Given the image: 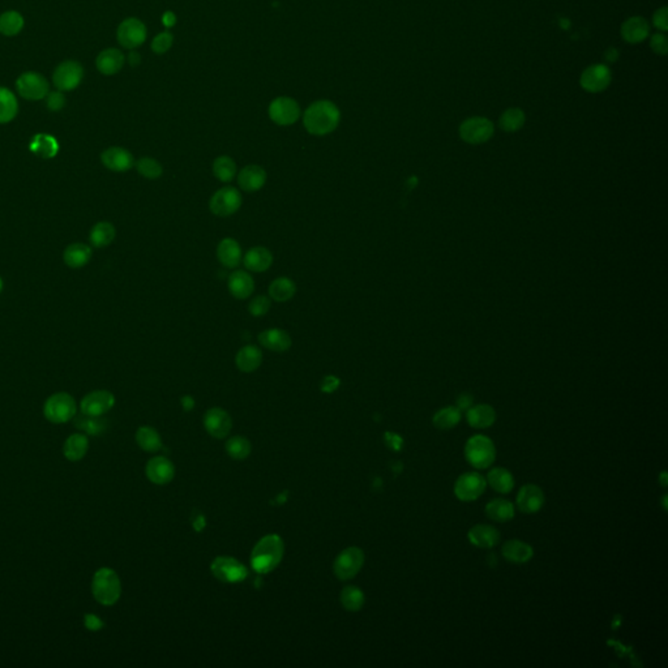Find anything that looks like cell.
Masks as SVG:
<instances>
[{
    "label": "cell",
    "mask_w": 668,
    "mask_h": 668,
    "mask_svg": "<svg viewBox=\"0 0 668 668\" xmlns=\"http://www.w3.org/2000/svg\"><path fill=\"white\" fill-rule=\"evenodd\" d=\"M339 120L341 112L337 105L327 100L313 102L303 115L304 127L315 136L332 133L339 127Z\"/></svg>",
    "instance_id": "6da1fadb"
},
{
    "label": "cell",
    "mask_w": 668,
    "mask_h": 668,
    "mask_svg": "<svg viewBox=\"0 0 668 668\" xmlns=\"http://www.w3.org/2000/svg\"><path fill=\"white\" fill-rule=\"evenodd\" d=\"M284 543L277 534H269L258 540L251 554V565L260 575H268L278 567L284 558Z\"/></svg>",
    "instance_id": "7a4b0ae2"
},
{
    "label": "cell",
    "mask_w": 668,
    "mask_h": 668,
    "mask_svg": "<svg viewBox=\"0 0 668 668\" xmlns=\"http://www.w3.org/2000/svg\"><path fill=\"white\" fill-rule=\"evenodd\" d=\"M92 594L98 603L112 605L119 601L122 585L117 572L110 568H101L96 572L92 581Z\"/></svg>",
    "instance_id": "3957f363"
},
{
    "label": "cell",
    "mask_w": 668,
    "mask_h": 668,
    "mask_svg": "<svg viewBox=\"0 0 668 668\" xmlns=\"http://www.w3.org/2000/svg\"><path fill=\"white\" fill-rule=\"evenodd\" d=\"M465 458L478 470L488 469L494 464L496 448L494 441L485 435H474L465 444Z\"/></svg>",
    "instance_id": "277c9868"
},
{
    "label": "cell",
    "mask_w": 668,
    "mask_h": 668,
    "mask_svg": "<svg viewBox=\"0 0 668 668\" xmlns=\"http://www.w3.org/2000/svg\"><path fill=\"white\" fill-rule=\"evenodd\" d=\"M44 414L47 421L55 424L71 421L76 415V402H74V397L65 392L50 395L44 406Z\"/></svg>",
    "instance_id": "5b68a950"
},
{
    "label": "cell",
    "mask_w": 668,
    "mask_h": 668,
    "mask_svg": "<svg viewBox=\"0 0 668 668\" xmlns=\"http://www.w3.org/2000/svg\"><path fill=\"white\" fill-rule=\"evenodd\" d=\"M365 564V552L358 547L343 549L334 560V575L341 581L353 579Z\"/></svg>",
    "instance_id": "8992f818"
},
{
    "label": "cell",
    "mask_w": 668,
    "mask_h": 668,
    "mask_svg": "<svg viewBox=\"0 0 668 668\" xmlns=\"http://www.w3.org/2000/svg\"><path fill=\"white\" fill-rule=\"evenodd\" d=\"M487 480L485 476L476 471H469L458 476L454 483V495L461 502H476L485 494Z\"/></svg>",
    "instance_id": "52a82bcc"
},
{
    "label": "cell",
    "mask_w": 668,
    "mask_h": 668,
    "mask_svg": "<svg viewBox=\"0 0 668 668\" xmlns=\"http://www.w3.org/2000/svg\"><path fill=\"white\" fill-rule=\"evenodd\" d=\"M242 202V193L235 187H223L211 196L209 208L218 217H229L239 211Z\"/></svg>",
    "instance_id": "ba28073f"
},
{
    "label": "cell",
    "mask_w": 668,
    "mask_h": 668,
    "mask_svg": "<svg viewBox=\"0 0 668 668\" xmlns=\"http://www.w3.org/2000/svg\"><path fill=\"white\" fill-rule=\"evenodd\" d=\"M211 573L221 582L235 584L246 579L248 570L237 558L220 556L211 563Z\"/></svg>",
    "instance_id": "9c48e42d"
},
{
    "label": "cell",
    "mask_w": 668,
    "mask_h": 668,
    "mask_svg": "<svg viewBox=\"0 0 668 668\" xmlns=\"http://www.w3.org/2000/svg\"><path fill=\"white\" fill-rule=\"evenodd\" d=\"M16 88L20 96L29 101L44 100L50 93V85L46 79L37 72H25L21 74L16 81Z\"/></svg>",
    "instance_id": "30bf717a"
},
{
    "label": "cell",
    "mask_w": 668,
    "mask_h": 668,
    "mask_svg": "<svg viewBox=\"0 0 668 668\" xmlns=\"http://www.w3.org/2000/svg\"><path fill=\"white\" fill-rule=\"evenodd\" d=\"M84 77L83 65L74 60H67L56 67L53 74V83L60 92L76 89Z\"/></svg>",
    "instance_id": "8fae6325"
},
{
    "label": "cell",
    "mask_w": 668,
    "mask_h": 668,
    "mask_svg": "<svg viewBox=\"0 0 668 668\" xmlns=\"http://www.w3.org/2000/svg\"><path fill=\"white\" fill-rule=\"evenodd\" d=\"M147 36V27L144 25L141 20L135 19V18H129L122 21L117 32L118 42L124 48H129V50L141 46L145 42Z\"/></svg>",
    "instance_id": "7c38bea8"
},
{
    "label": "cell",
    "mask_w": 668,
    "mask_h": 668,
    "mask_svg": "<svg viewBox=\"0 0 668 668\" xmlns=\"http://www.w3.org/2000/svg\"><path fill=\"white\" fill-rule=\"evenodd\" d=\"M269 117L278 126H292L301 117L298 102L289 97H278L269 106Z\"/></svg>",
    "instance_id": "4fadbf2b"
},
{
    "label": "cell",
    "mask_w": 668,
    "mask_h": 668,
    "mask_svg": "<svg viewBox=\"0 0 668 668\" xmlns=\"http://www.w3.org/2000/svg\"><path fill=\"white\" fill-rule=\"evenodd\" d=\"M459 135L469 144H483L494 135V124L485 118H471L462 123Z\"/></svg>",
    "instance_id": "5bb4252c"
},
{
    "label": "cell",
    "mask_w": 668,
    "mask_h": 668,
    "mask_svg": "<svg viewBox=\"0 0 668 668\" xmlns=\"http://www.w3.org/2000/svg\"><path fill=\"white\" fill-rule=\"evenodd\" d=\"M115 405V397L109 391H94L86 394L80 403V410L88 417H102Z\"/></svg>",
    "instance_id": "9a60e30c"
},
{
    "label": "cell",
    "mask_w": 668,
    "mask_h": 668,
    "mask_svg": "<svg viewBox=\"0 0 668 668\" xmlns=\"http://www.w3.org/2000/svg\"><path fill=\"white\" fill-rule=\"evenodd\" d=\"M204 427L214 439H225L231 431L233 421L229 412L220 407H211L204 415Z\"/></svg>",
    "instance_id": "2e32d148"
},
{
    "label": "cell",
    "mask_w": 668,
    "mask_h": 668,
    "mask_svg": "<svg viewBox=\"0 0 668 668\" xmlns=\"http://www.w3.org/2000/svg\"><path fill=\"white\" fill-rule=\"evenodd\" d=\"M101 161L102 165L115 173H126L135 165L131 152L120 147L109 148L102 152Z\"/></svg>",
    "instance_id": "e0dca14e"
},
{
    "label": "cell",
    "mask_w": 668,
    "mask_h": 668,
    "mask_svg": "<svg viewBox=\"0 0 668 668\" xmlns=\"http://www.w3.org/2000/svg\"><path fill=\"white\" fill-rule=\"evenodd\" d=\"M517 508L525 514L539 512L544 505V494L537 485H526L518 491L516 497Z\"/></svg>",
    "instance_id": "ac0fdd59"
},
{
    "label": "cell",
    "mask_w": 668,
    "mask_h": 668,
    "mask_svg": "<svg viewBox=\"0 0 668 668\" xmlns=\"http://www.w3.org/2000/svg\"><path fill=\"white\" fill-rule=\"evenodd\" d=\"M610 83L611 72L608 67L603 65H591L581 76V85L587 92H602Z\"/></svg>",
    "instance_id": "d6986e66"
},
{
    "label": "cell",
    "mask_w": 668,
    "mask_h": 668,
    "mask_svg": "<svg viewBox=\"0 0 668 668\" xmlns=\"http://www.w3.org/2000/svg\"><path fill=\"white\" fill-rule=\"evenodd\" d=\"M145 473L152 483L158 485H167L174 479L175 466L167 458L155 457L148 462Z\"/></svg>",
    "instance_id": "ffe728a7"
},
{
    "label": "cell",
    "mask_w": 668,
    "mask_h": 668,
    "mask_svg": "<svg viewBox=\"0 0 668 668\" xmlns=\"http://www.w3.org/2000/svg\"><path fill=\"white\" fill-rule=\"evenodd\" d=\"M467 539L478 549H494L500 542V532L491 525H476L467 532Z\"/></svg>",
    "instance_id": "44dd1931"
},
{
    "label": "cell",
    "mask_w": 668,
    "mask_h": 668,
    "mask_svg": "<svg viewBox=\"0 0 668 668\" xmlns=\"http://www.w3.org/2000/svg\"><path fill=\"white\" fill-rule=\"evenodd\" d=\"M258 342L264 348L275 351V353H284L292 348V337L287 332L280 328H270L264 330L258 334Z\"/></svg>",
    "instance_id": "7402d4cb"
},
{
    "label": "cell",
    "mask_w": 668,
    "mask_h": 668,
    "mask_svg": "<svg viewBox=\"0 0 668 668\" xmlns=\"http://www.w3.org/2000/svg\"><path fill=\"white\" fill-rule=\"evenodd\" d=\"M266 182V170L260 166H246L238 175L239 185L246 192H256L264 187Z\"/></svg>",
    "instance_id": "603a6c76"
},
{
    "label": "cell",
    "mask_w": 668,
    "mask_h": 668,
    "mask_svg": "<svg viewBox=\"0 0 668 668\" xmlns=\"http://www.w3.org/2000/svg\"><path fill=\"white\" fill-rule=\"evenodd\" d=\"M502 554L509 563L525 564L534 556V549L523 540L512 539L504 543Z\"/></svg>",
    "instance_id": "cb8c5ba5"
},
{
    "label": "cell",
    "mask_w": 668,
    "mask_h": 668,
    "mask_svg": "<svg viewBox=\"0 0 668 668\" xmlns=\"http://www.w3.org/2000/svg\"><path fill=\"white\" fill-rule=\"evenodd\" d=\"M466 421L470 427L476 430H485L496 421V412L490 405H476L467 409Z\"/></svg>",
    "instance_id": "d4e9b609"
},
{
    "label": "cell",
    "mask_w": 668,
    "mask_h": 668,
    "mask_svg": "<svg viewBox=\"0 0 668 668\" xmlns=\"http://www.w3.org/2000/svg\"><path fill=\"white\" fill-rule=\"evenodd\" d=\"M126 63V56L118 48H107L97 56V68L102 74L112 76L118 74Z\"/></svg>",
    "instance_id": "484cf974"
},
{
    "label": "cell",
    "mask_w": 668,
    "mask_h": 668,
    "mask_svg": "<svg viewBox=\"0 0 668 668\" xmlns=\"http://www.w3.org/2000/svg\"><path fill=\"white\" fill-rule=\"evenodd\" d=\"M229 290L237 299H247L255 290V281L244 270H235L229 277Z\"/></svg>",
    "instance_id": "4316f807"
},
{
    "label": "cell",
    "mask_w": 668,
    "mask_h": 668,
    "mask_svg": "<svg viewBox=\"0 0 668 668\" xmlns=\"http://www.w3.org/2000/svg\"><path fill=\"white\" fill-rule=\"evenodd\" d=\"M273 263V255L266 247H254L243 257V264L251 272L261 273L268 270Z\"/></svg>",
    "instance_id": "83f0119b"
},
{
    "label": "cell",
    "mask_w": 668,
    "mask_h": 668,
    "mask_svg": "<svg viewBox=\"0 0 668 668\" xmlns=\"http://www.w3.org/2000/svg\"><path fill=\"white\" fill-rule=\"evenodd\" d=\"M92 258V247L85 243H72L67 246L63 252L65 266L72 269H80L86 266Z\"/></svg>",
    "instance_id": "f1b7e54d"
},
{
    "label": "cell",
    "mask_w": 668,
    "mask_h": 668,
    "mask_svg": "<svg viewBox=\"0 0 668 668\" xmlns=\"http://www.w3.org/2000/svg\"><path fill=\"white\" fill-rule=\"evenodd\" d=\"M217 257L221 264L226 268H237L242 261V248L235 239L226 238L221 240L217 248Z\"/></svg>",
    "instance_id": "f546056e"
},
{
    "label": "cell",
    "mask_w": 668,
    "mask_h": 668,
    "mask_svg": "<svg viewBox=\"0 0 668 668\" xmlns=\"http://www.w3.org/2000/svg\"><path fill=\"white\" fill-rule=\"evenodd\" d=\"M29 149L33 155L42 158V159H50L54 158L59 152V144L55 138L47 133H38L34 138L30 140Z\"/></svg>",
    "instance_id": "4dcf8cb0"
},
{
    "label": "cell",
    "mask_w": 668,
    "mask_h": 668,
    "mask_svg": "<svg viewBox=\"0 0 668 668\" xmlns=\"http://www.w3.org/2000/svg\"><path fill=\"white\" fill-rule=\"evenodd\" d=\"M261 362H263V353L260 348L254 345H248L240 348L235 357L237 367L242 372H246V374L256 371L257 368L261 366Z\"/></svg>",
    "instance_id": "1f68e13d"
},
{
    "label": "cell",
    "mask_w": 668,
    "mask_h": 668,
    "mask_svg": "<svg viewBox=\"0 0 668 668\" xmlns=\"http://www.w3.org/2000/svg\"><path fill=\"white\" fill-rule=\"evenodd\" d=\"M487 485L499 494H509L514 487V476L505 467H495L487 474Z\"/></svg>",
    "instance_id": "d6a6232c"
},
{
    "label": "cell",
    "mask_w": 668,
    "mask_h": 668,
    "mask_svg": "<svg viewBox=\"0 0 668 668\" xmlns=\"http://www.w3.org/2000/svg\"><path fill=\"white\" fill-rule=\"evenodd\" d=\"M649 24L642 18L627 20L622 27V36L629 44H640L649 36Z\"/></svg>",
    "instance_id": "836d02e7"
},
{
    "label": "cell",
    "mask_w": 668,
    "mask_h": 668,
    "mask_svg": "<svg viewBox=\"0 0 668 668\" xmlns=\"http://www.w3.org/2000/svg\"><path fill=\"white\" fill-rule=\"evenodd\" d=\"M514 505L505 499H494L485 505V516L495 522H508L514 518Z\"/></svg>",
    "instance_id": "e575fe53"
},
{
    "label": "cell",
    "mask_w": 668,
    "mask_h": 668,
    "mask_svg": "<svg viewBox=\"0 0 668 668\" xmlns=\"http://www.w3.org/2000/svg\"><path fill=\"white\" fill-rule=\"evenodd\" d=\"M117 237V230L114 225L107 221H101L96 223L91 230V244L93 247L103 248L110 246Z\"/></svg>",
    "instance_id": "d590c367"
},
{
    "label": "cell",
    "mask_w": 668,
    "mask_h": 668,
    "mask_svg": "<svg viewBox=\"0 0 668 668\" xmlns=\"http://www.w3.org/2000/svg\"><path fill=\"white\" fill-rule=\"evenodd\" d=\"M88 449H89L88 438L81 433H74L65 440L63 453L68 461L76 462L85 457Z\"/></svg>",
    "instance_id": "8d00e7d4"
},
{
    "label": "cell",
    "mask_w": 668,
    "mask_h": 668,
    "mask_svg": "<svg viewBox=\"0 0 668 668\" xmlns=\"http://www.w3.org/2000/svg\"><path fill=\"white\" fill-rule=\"evenodd\" d=\"M19 112V102L7 88H0V124L10 123Z\"/></svg>",
    "instance_id": "74e56055"
},
{
    "label": "cell",
    "mask_w": 668,
    "mask_h": 668,
    "mask_svg": "<svg viewBox=\"0 0 668 668\" xmlns=\"http://www.w3.org/2000/svg\"><path fill=\"white\" fill-rule=\"evenodd\" d=\"M296 293V284L287 277H280L269 286V295L277 302H287Z\"/></svg>",
    "instance_id": "f35d334b"
},
{
    "label": "cell",
    "mask_w": 668,
    "mask_h": 668,
    "mask_svg": "<svg viewBox=\"0 0 668 668\" xmlns=\"http://www.w3.org/2000/svg\"><path fill=\"white\" fill-rule=\"evenodd\" d=\"M461 421V410L457 406H447L440 409L433 415L432 423L438 430L448 431L454 428Z\"/></svg>",
    "instance_id": "ab89813d"
},
{
    "label": "cell",
    "mask_w": 668,
    "mask_h": 668,
    "mask_svg": "<svg viewBox=\"0 0 668 668\" xmlns=\"http://www.w3.org/2000/svg\"><path fill=\"white\" fill-rule=\"evenodd\" d=\"M339 601L345 610H348L350 613H357L363 608L366 598H365V593L359 587L350 585L343 587V590L339 595Z\"/></svg>",
    "instance_id": "60d3db41"
},
{
    "label": "cell",
    "mask_w": 668,
    "mask_h": 668,
    "mask_svg": "<svg viewBox=\"0 0 668 668\" xmlns=\"http://www.w3.org/2000/svg\"><path fill=\"white\" fill-rule=\"evenodd\" d=\"M136 441L140 448L149 453H155L162 448V440L159 433L153 427H149V426L138 428L136 432Z\"/></svg>",
    "instance_id": "b9f144b4"
},
{
    "label": "cell",
    "mask_w": 668,
    "mask_h": 668,
    "mask_svg": "<svg viewBox=\"0 0 668 668\" xmlns=\"http://www.w3.org/2000/svg\"><path fill=\"white\" fill-rule=\"evenodd\" d=\"M24 28V18L18 11H7L0 15V33L4 36H16Z\"/></svg>",
    "instance_id": "7bdbcfd3"
},
{
    "label": "cell",
    "mask_w": 668,
    "mask_h": 668,
    "mask_svg": "<svg viewBox=\"0 0 668 668\" xmlns=\"http://www.w3.org/2000/svg\"><path fill=\"white\" fill-rule=\"evenodd\" d=\"M213 174L223 183L231 182L237 175V165L234 159L228 156L218 157L213 162Z\"/></svg>",
    "instance_id": "ee69618b"
},
{
    "label": "cell",
    "mask_w": 668,
    "mask_h": 668,
    "mask_svg": "<svg viewBox=\"0 0 668 668\" xmlns=\"http://www.w3.org/2000/svg\"><path fill=\"white\" fill-rule=\"evenodd\" d=\"M74 426L79 430L85 431L89 435L98 436L107 428V421L102 419L101 417H88L83 414L74 421Z\"/></svg>",
    "instance_id": "f6af8a7d"
},
{
    "label": "cell",
    "mask_w": 668,
    "mask_h": 668,
    "mask_svg": "<svg viewBox=\"0 0 668 668\" xmlns=\"http://www.w3.org/2000/svg\"><path fill=\"white\" fill-rule=\"evenodd\" d=\"M251 443L243 436H234L226 443V452L234 459H246L251 454Z\"/></svg>",
    "instance_id": "bcb514c9"
},
{
    "label": "cell",
    "mask_w": 668,
    "mask_h": 668,
    "mask_svg": "<svg viewBox=\"0 0 668 668\" xmlns=\"http://www.w3.org/2000/svg\"><path fill=\"white\" fill-rule=\"evenodd\" d=\"M136 169L138 174L145 176L147 179H158L161 175L164 174V167L162 165L150 157H144L138 159L136 162Z\"/></svg>",
    "instance_id": "7dc6e473"
},
{
    "label": "cell",
    "mask_w": 668,
    "mask_h": 668,
    "mask_svg": "<svg viewBox=\"0 0 668 668\" xmlns=\"http://www.w3.org/2000/svg\"><path fill=\"white\" fill-rule=\"evenodd\" d=\"M525 123V114L520 109H509L505 111L500 119V126L506 132H516Z\"/></svg>",
    "instance_id": "c3c4849f"
},
{
    "label": "cell",
    "mask_w": 668,
    "mask_h": 668,
    "mask_svg": "<svg viewBox=\"0 0 668 668\" xmlns=\"http://www.w3.org/2000/svg\"><path fill=\"white\" fill-rule=\"evenodd\" d=\"M173 42H174L173 34L169 32H162L153 39L152 50L156 54H165L170 50V47L173 46Z\"/></svg>",
    "instance_id": "681fc988"
},
{
    "label": "cell",
    "mask_w": 668,
    "mask_h": 668,
    "mask_svg": "<svg viewBox=\"0 0 668 668\" xmlns=\"http://www.w3.org/2000/svg\"><path fill=\"white\" fill-rule=\"evenodd\" d=\"M269 308H270V301L264 295H258L256 298H254L248 306V311L255 317L264 316L266 312L269 311Z\"/></svg>",
    "instance_id": "f907efd6"
},
{
    "label": "cell",
    "mask_w": 668,
    "mask_h": 668,
    "mask_svg": "<svg viewBox=\"0 0 668 668\" xmlns=\"http://www.w3.org/2000/svg\"><path fill=\"white\" fill-rule=\"evenodd\" d=\"M47 109L50 111H59L65 107V98L63 93L51 92L47 94Z\"/></svg>",
    "instance_id": "816d5d0a"
},
{
    "label": "cell",
    "mask_w": 668,
    "mask_h": 668,
    "mask_svg": "<svg viewBox=\"0 0 668 668\" xmlns=\"http://www.w3.org/2000/svg\"><path fill=\"white\" fill-rule=\"evenodd\" d=\"M651 48L657 54L666 55L667 54V38L664 37L663 34H660V33H657L655 36H653V38H651Z\"/></svg>",
    "instance_id": "f5cc1de1"
},
{
    "label": "cell",
    "mask_w": 668,
    "mask_h": 668,
    "mask_svg": "<svg viewBox=\"0 0 668 668\" xmlns=\"http://www.w3.org/2000/svg\"><path fill=\"white\" fill-rule=\"evenodd\" d=\"M84 624H85V628H86V629H89V631H100V629H102V628L105 627V622H102L98 616L92 615V613L85 615Z\"/></svg>",
    "instance_id": "db71d44e"
},
{
    "label": "cell",
    "mask_w": 668,
    "mask_h": 668,
    "mask_svg": "<svg viewBox=\"0 0 668 668\" xmlns=\"http://www.w3.org/2000/svg\"><path fill=\"white\" fill-rule=\"evenodd\" d=\"M653 21L657 28L660 29L662 32H666L668 28L667 8H660L657 11Z\"/></svg>",
    "instance_id": "11a10c76"
},
{
    "label": "cell",
    "mask_w": 668,
    "mask_h": 668,
    "mask_svg": "<svg viewBox=\"0 0 668 668\" xmlns=\"http://www.w3.org/2000/svg\"><path fill=\"white\" fill-rule=\"evenodd\" d=\"M339 386V379H337L336 376H327L322 381H321V391L325 392V393H332L334 392L337 388Z\"/></svg>",
    "instance_id": "9f6ffc18"
},
{
    "label": "cell",
    "mask_w": 668,
    "mask_h": 668,
    "mask_svg": "<svg viewBox=\"0 0 668 668\" xmlns=\"http://www.w3.org/2000/svg\"><path fill=\"white\" fill-rule=\"evenodd\" d=\"M385 441H386V445H388L389 448L393 449V450H400V449L402 448L403 440L401 439L398 435H395V433L388 432V433L385 435Z\"/></svg>",
    "instance_id": "6f0895ef"
},
{
    "label": "cell",
    "mask_w": 668,
    "mask_h": 668,
    "mask_svg": "<svg viewBox=\"0 0 668 668\" xmlns=\"http://www.w3.org/2000/svg\"><path fill=\"white\" fill-rule=\"evenodd\" d=\"M457 403V407L459 409V410H467V409H470V407H471L473 398H471V395L464 394V395H461V397L458 398Z\"/></svg>",
    "instance_id": "680465c9"
},
{
    "label": "cell",
    "mask_w": 668,
    "mask_h": 668,
    "mask_svg": "<svg viewBox=\"0 0 668 668\" xmlns=\"http://www.w3.org/2000/svg\"><path fill=\"white\" fill-rule=\"evenodd\" d=\"M162 21H164L165 27L170 28V27H174L176 18H175V15L173 12H166L165 15H164V18H162Z\"/></svg>",
    "instance_id": "91938a15"
},
{
    "label": "cell",
    "mask_w": 668,
    "mask_h": 668,
    "mask_svg": "<svg viewBox=\"0 0 668 668\" xmlns=\"http://www.w3.org/2000/svg\"><path fill=\"white\" fill-rule=\"evenodd\" d=\"M140 60H141V58H140V55H138V53H135V51H132V53H129V65H138V63H140Z\"/></svg>",
    "instance_id": "94428289"
},
{
    "label": "cell",
    "mask_w": 668,
    "mask_h": 668,
    "mask_svg": "<svg viewBox=\"0 0 668 668\" xmlns=\"http://www.w3.org/2000/svg\"><path fill=\"white\" fill-rule=\"evenodd\" d=\"M182 405H183V407L185 410H190V409H192L193 406H195V401H193L191 397L187 395V397H183Z\"/></svg>",
    "instance_id": "6125c7cd"
},
{
    "label": "cell",
    "mask_w": 668,
    "mask_h": 668,
    "mask_svg": "<svg viewBox=\"0 0 668 668\" xmlns=\"http://www.w3.org/2000/svg\"><path fill=\"white\" fill-rule=\"evenodd\" d=\"M659 482H660V485H663V487H667V473H666V471H663V473L660 474V480H659Z\"/></svg>",
    "instance_id": "be15d7a7"
},
{
    "label": "cell",
    "mask_w": 668,
    "mask_h": 668,
    "mask_svg": "<svg viewBox=\"0 0 668 668\" xmlns=\"http://www.w3.org/2000/svg\"><path fill=\"white\" fill-rule=\"evenodd\" d=\"M3 284H3V280H1V277H0V293H1V290H3Z\"/></svg>",
    "instance_id": "e7e4bbea"
}]
</instances>
